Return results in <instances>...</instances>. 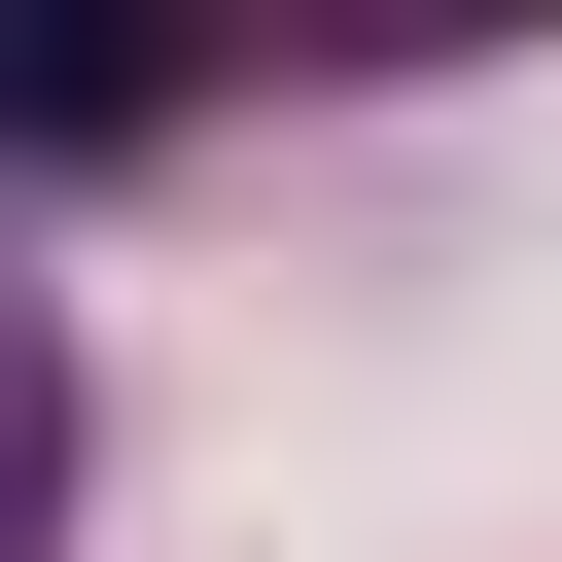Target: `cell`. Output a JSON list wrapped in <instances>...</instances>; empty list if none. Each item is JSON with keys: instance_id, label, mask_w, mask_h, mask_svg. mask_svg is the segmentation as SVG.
Instances as JSON below:
<instances>
[{"instance_id": "6da1fadb", "label": "cell", "mask_w": 562, "mask_h": 562, "mask_svg": "<svg viewBox=\"0 0 562 562\" xmlns=\"http://www.w3.org/2000/svg\"><path fill=\"white\" fill-rule=\"evenodd\" d=\"M140 105H176L140 35H35V70H0V140H140Z\"/></svg>"}, {"instance_id": "7a4b0ae2", "label": "cell", "mask_w": 562, "mask_h": 562, "mask_svg": "<svg viewBox=\"0 0 562 562\" xmlns=\"http://www.w3.org/2000/svg\"><path fill=\"white\" fill-rule=\"evenodd\" d=\"M35 492H70V351H35V281H0V562H35Z\"/></svg>"}]
</instances>
